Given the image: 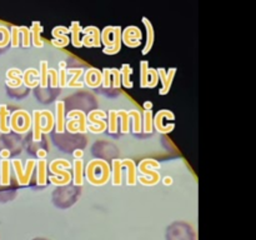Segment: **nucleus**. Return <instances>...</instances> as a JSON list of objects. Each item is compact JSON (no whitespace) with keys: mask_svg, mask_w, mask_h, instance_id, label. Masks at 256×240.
<instances>
[{"mask_svg":"<svg viewBox=\"0 0 256 240\" xmlns=\"http://www.w3.org/2000/svg\"><path fill=\"white\" fill-rule=\"evenodd\" d=\"M60 68H62V69H65V65H66V62H60Z\"/></svg>","mask_w":256,"mask_h":240,"instance_id":"51","label":"nucleus"},{"mask_svg":"<svg viewBox=\"0 0 256 240\" xmlns=\"http://www.w3.org/2000/svg\"><path fill=\"white\" fill-rule=\"evenodd\" d=\"M102 42L105 44V48H112L115 42L114 26H105L102 32Z\"/></svg>","mask_w":256,"mask_h":240,"instance_id":"20","label":"nucleus"},{"mask_svg":"<svg viewBox=\"0 0 256 240\" xmlns=\"http://www.w3.org/2000/svg\"><path fill=\"white\" fill-rule=\"evenodd\" d=\"M149 62L142 60L140 62V86L146 88L149 82Z\"/></svg>","mask_w":256,"mask_h":240,"instance_id":"23","label":"nucleus"},{"mask_svg":"<svg viewBox=\"0 0 256 240\" xmlns=\"http://www.w3.org/2000/svg\"><path fill=\"white\" fill-rule=\"evenodd\" d=\"M65 128H66V130H69L70 132H79V120H78V119L69 120V122L65 124Z\"/></svg>","mask_w":256,"mask_h":240,"instance_id":"44","label":"nucleus"},{"mask_svg":"<svg viewBox=\"0 0 256 240\" xmlns=\"http://www.w3.org/2000/svg\"><path fill=\"white\" fill-rule=\"evenodd\" d=\"M76 116V119L79 120V132H84L86 130V114H85L82 110H72V112L68 114V118H74Z\"/></svg>","mask_w":256,"mask_h":240,"instance_id":"22","label":"nucleus"},{"mask_svg":"<svg viewBox=\"0 0 256 240\" xmlns=\"http://www.w3.org/2000/svg\"><path fill=\"white\" fill-rule=\"evenodd\" d=\"M82 72H84V70H82V68H79V69H69V70H68V72H72V74H74V76L72 78V80H70V82H68L66 86H72L74 84H76L78 79L82 76Z\"/></svg>","mask_w":256,"mask_h":240,"instance_id":"40","label":"nucleus"},{"mask_svg":"<svg viewBox=\"0 0 256 240\" xmlns=\"http://www.w3.org/2000/svg\"><path fill=\"white\" fill-rule=\"evenodd\" d=\"M0 172H2V184L8 185L10 182V162L2 159L0 162Z\"/></svg>","mask_w":256,"mask_h":240,"instance_id":"25","label":"nucleus"},{"mask_svg":"<svg viewBox=\"0 0 256 240\" xmlns=\"http://www.w3.org/2000/svg\"><path fill=\"white\" fill-rule=\"evenodd\" d=\"M9 154H10V152H8V150H2V158L9 156Z\"/></svg>","mask_w":256,"mask_h":240,"instance_id":"50","label":"nucleus"},{"mask_svg":"<svg viewBox=\"0 0 256 240\" xmlns=\"http://www.w3.org/2000/svg\"><path fill=\"white\" fill-rule=\"evenodd\" d=\"M116 114L118 116L122 118V132H129V125L132 116H130L126 110H116Z\"/></svg>","mask_w":256,"mask_h":240,"instance_id":"30","label":"nucleus"},{"mask_svg":"<svg viewBox=\"0 0 256 240\" xmlns=\"http://www.w3.org/2000/svg\"><path fill=\"white\" fill-rule=\"evenodd\" d=\"M30 74H34L35 76H39V72H38V70L32 69H32H28L26 72L22 74V82H24L28 88H35L36 86V84H32V82H30V79H29Z\"/></svg>","mask_w":256,"mask_h":240,"instance_id":"36","label":"nucleus"},{"mask_svg":"<svg viewBox=\"0 0 256 240\" xmlns=\"http://www.w3.org/2000/svg\"><path fill=\"white\" fill-rule=\"evenodd\" d=\"M42 32V26L39 22H32V29H30V32H32V44L35 45L36 48H42L44 46V39H42L40 34Z\"/></svg>","mask_w":256,"mask_h":240,"instance_id":"13","label":"nucleus"},{"mask_svg":"<svg viewBox=\"0 0 256 240\" xmlns=\"http://www.w3.org/2000/svg\"><path fill=\"white\" fill-rule=\"evenodd\" d=\"M19 35H20L19 26H12V34H10V42H12V45L14 48L19 46Z\"/></svg>","mask_w":256,"mask_h":240,"instance_id":"41","label":"nucleus"},{"mask_svg":"<svg viewBox=\"0 0 256 240\" xmlns=\"http://www.w3.org/2000/svg\"><path fill=\"white\" fill-rule=\"evenodd\" d=\"M32 240H50V239H46V238H34Z\"/></svg>","mask_w":256,"mask_h":240,"instance_id":"52","label":"nucleus"},{"mask_svg":"<svg viewBox=\"0 0 256 240\" xmlns=\"http://www.w3.org/2000/svg\"><path fill=\"white\" fill-rule=\"evenodd\" d=\"M164 184L165 185H170V184H172V179L170 176H165L164 178Z\"/></svg>","mask_w":256,"mask_h":240,"instance_id":"49","label":"nucleus"},{"mask_svg":"<svg viewBox=\"0 0 256 240\" xmlns=\"http://www.w3.org/2000/svg\"><path fill=\"white\" fill-rule=\"evenodd\" d=\"M122 160L114 159L112 160V182L115 185L122 184Z\"/></svg>","mask_w":256,"mask_h":240,"instance_id":"24","label":"nucleus"},{"mask_svg":"<svg viewBox=\"0 0 256 240\" xmlns=\"http://www.w3.org/2000/svg\"><path fill=\"white\" fill-rule=\"evenodd\" d=\"M48 76L52 79V86L56 88L59 86V72L55 69H48Z\"/></svg>","mask_w":256,"mask_h":240,"instance_id":"42","label":"nucleus"},{"mask_svg":"<svg viewBox=\"0 0 256 240\" xmlns=\"http://www.w3.org/2000/svg\"><path fill=\"white\" fill-rule=\"evenodd\" d=\"M82 174H84V162L82 159L74 160V182L75 185H82Z\"/></svg>","mask_w":256,"mask_h":240,"instance_id":"19","label":"nucleus"},{"mask_svg":"<svg viewBox=\"0 0 256 240\" xmlns=\"http://www.w3.org/2000/svg\"><path fill=\"white\" fill-rule=\"evenodd\" d=\"M38 166V175H36V182L39 185H44L46 182L48 175H46V160L45 159H40L38 160L36 162Z\"/></svg>","mask_w":256,"mask_h":240,"instance_id":"18","label":"nucleus"},{"mask_svg":"<svg viewBox=\"0 0 256 240\" xmlns=\"http://www.w3.org/2000/svg\"><path fill=\"white\" fill-rule=\"evenodd\" d=\"M142 106H144L145 110H152V102H145L144 104H142Z\"/></svg>","mask_w":256,"mask_h":240,"instance_id":"48","label":"nucleus"},{"mask_svg":"<svg viewBox=\"0 0 256 240\" xmlns=\"http://www.w3.org/2000/svg\"><path fill=\"white\" fill-rule=\"evenodd\" d=\"M102 82V72L98 69H89L85 74V84L90 88H98Z\"/></svg>","mask_w":256,"mask_h":240,"instance_id":"11","label":"nucleus"},{"mask_svg":"<svg viewBox=\"0 0 256 240\" xmlns=\"http://www.w3.org/2000/svg\"><path fill=\"white\" fill-rule=\"evenodd\" d=\"M9 115V110H8L6 105L2 104L0 105V130L2 132H9V126L6 124V118Z\"/></svg>","mask_w":256,"mask_h":240,"instance_id":"29","label":"nucleus"},{"mask_svg":"<svg viewBox=\"0 0 256 240\" xmlns=\"http://www.w3.org/2000/svg\"><path fill=\"white\" fill-rule=\"evenodd\" d=\"M46 155H48L46 150H44V149L38 150V156H40V158H42V159H44V158L46 156Z\"/></svg>","mask_w":256,"mask_h":240,"instance_id":"47","label":"nucleus"},{"mask_svg":"<svg viewBox=\"0 0 256 240\" xmlns=\"http://www.w3.org/2000/svg\"><path fill=\"white\" fill-rule=\"evenodd\" d=\"M122 166L128 168V184L135 185L136 184V165H135L134 160L132 159H125L122 160Z\"/></svg>","mask_w":256,"mask_h":240,"instance_id":"15","label":"nucleus"},{"mask_svg":"<svg viewBox=\"0 0 256 240\" xmlns=\"http://www.w3.org/2000/svg\"><path fill=\"white\" fill-rule=\"evenodd\" d=\"M84 32V36L82 39V44L86 48H99L102 44V32L98 26L90 25L82 30Z\"/></svg>","mask_w":256,"mask_h":240,"instance_id":"6","label":"nucleus"},{"mask_svg":"<svg viewBox=\"0 0 256 240\" xmlns=\"http://www.w3.org/2000/svg\"><path fill=\"white\" fill-rule=\"evenodd\" d=\"M114 38H115L114 46L104 48V50H102V52H104L105 54H109V55L116 54V52H119L120 49H122V28L120 26H114Z\"/></svg>","mask_w":256,"mask_h":240,"instance_id":"14","label":"nucleus"},{"mask_svg":"<svg viewBox=\"0 0 256 240\" xmlns=\"http://www.w3.org/2000/svg\"><path fill=\"white\" fill-rule=\"evenodd\" d=\"M166 240H196L195 230L189 222H175L166 228Z\"/></svg>","mask_w":256,"mask_h":240,"instance_id":"2","label":"nucleus"},{"mask_svg":"<svg viewBox=\"0 0 256 240\" xmlns=\"http://www.w3.org/2000/svg\"><path fill=\"white\" fill-rule=\"evenodd\" d=\"M64 165V166L69 168L70 166V162L69 160H65V159H55L50 162V170H52L54 174L60 175V178H55V176H50L49 180L55 185H65L72 180V174L69 172V170L66 169H62V168H59L58 165Z\"/></svg>","mask_w":256,"mask_h":240,"instance_id":"3","label":"nucleus"},{"mask_svg":"<svg viewBox=\"0 0 256 240\" xmlns=\"http://www.w3.org/2000/svg\"><path fill=\"white\" fill-rule=\"evenodd\" d=\"M156 70H158V74H159V79L162 80V88L159 90V94L165 95V94H168L170 90V86L168 85V72L164 69V68H159V69H156Z\"/></svg>","mask_w":256,"mask_h":240,"instance_id":"26","label":"nucleus"},{"mask_svg":"<svg viewBox=\"0 0 256 240\" xmlns=\"http://www.w3.org/2000/svg\"><path fill=\"white\" fill-rule=\"evenodd\" d=\"M102 70H104L102 72V85L108 89L112 85V72H110L109 68H104Z\"/></svg>","mask_w":256,"mask_h":240,"instance_id":"43","label":"nucleus"},{"mask_svg":"<svg viewBox=\"0 0 256 240\" xmlns=\"http://www.w3.org/2000/svg\"><path fill=\"white\" fill-rule=\"evenodd\" d=\"M88 180L92 184L98 185V175H100V182L105 184L110 176V166L106 160H92L85 169Z\"/></svg>","mask_w":256,"mask_h":240,"instance_id":"1","label":"nucleus"},{"mask_svg":"<svg viewBox=\"0 0 256 240\" xmlns=\"http://www.w3.org/2000/svg\"><path fill=\"white\" fill-rule=\"evenodd\" d=\"M110 72L112 75V86L115 89H119L120 85H122V72H120V70L115 69V68L110 69Z\"/></svg>","mask_w":256,"mask_h":240,"instance_id":"38","label":"nucleus"},{"mask_svg":"<svg viewBox=\"0 0 256 240\" xmlns=\"http://www.w3.org/2000/svg\"><path fill=\"white\" fill-rule=\"evenodd\" d=\"M120 72H122V84H124V86L125 88L134 86V82L130 80V76H132V68L130 66V64H122Z\"/></svg>","mask_w":256,"mask_h":240,"instance_id":"21","label":"nucleus"},{"mask_svg":"<svg viewBox=\"0 0 256 240\" xmlns=\"http://www.w3.org/2000/svg\"><path fill=\"white\" fill-rule=\"evenodd\" d=\"M82 154H84V152H82V149H76V150H74V156L76 158V159H82Z\"/></svg>","mask_w":256,"mask_h":240,"instance_id":"46","label":"nucleus"},{"mask_svg":"<svg viewBox=\"0 0 256 240\" xmlns=\"http://www.w3.org/2000/svg\"><path fill=\"white\" fill-rule=\"evenodd\" d=\"M10 42V32L5 26H0V48H4Z\"/></svg>","mask_w":256,"mask_h":240,"instance_id":"39","label":"nucleus"},{"mask_svg":"<svg viewBox=\"0 0 256 240\" xmlns=\"http://www.w3.org/2000/svg\"><path fill=\"white\" fill-rule=\"evenodd\" d=\"M42 115L46 118V125L42 128V132H49L50 130L54 128V124H55L54 115H52V112H50V110H42Z\"/></svg>","mask_w":256,"mask_h":240,"instance_id":"28","label":"nucleus"},{"mask_svg":"<svg viewBox=\"0 0 256 240\" xmlns=\"http://www.w3.org/2000/svg\"><path fill=\"white\" fill-rule=\"evenodd\" d=\"M20 32L22 34V45L28 48L30 45V40H32V32L28 26H19Z\"/></svg>","mask_w":256,"mask_h":240,"instance_id":"37","label":"nucleus"},{"mask_svg":"<svg viewBox=\"0 0 256 240\" xmlns=\"http://www.w3.org/2000/svg\"><path fill=\"white\" fill-rule=\"evenodd\" d=\"M148 164L152 165V166L158 168V169L160 168V162H156V160H154V159L142 160V162H139V170L142 172H144V174L150 175V179L146 180L144 176H140L139 182H142V184H144V185H155L160 180V174L156 172V170L148 168Z\"/></svg>","mask_w":256,"mask_h":240,"instance_id":"4","label":"nucleus"},{"mask_svg":"<svg viewBox=\"0 0 256 240\" xmlns=\"http://www.w3.org/2000/svg\"><path fill=\"white\" fill-rule=\"evenodd\" d=\"M152 110H145L144 112V130L145 132L150 134L152 132Z\"/></svg>","mask_w":256,"mask_h":240,"instance_id":"33","label":"nucleus"},{"mask_svg":"<svg viewBox=\"0 0 256 240\" xmlns=\"http://www.w3.org/2000/svg\"><path fill=\"white\" fill-rule=\"evenodd\" d=\"M98 115L102 118H106L108 114L105 112H102V110H92V112L88 114V119L90 120V122H92V125H88L86 129H89L90 132H102L105 129H106L108 124L104 122V120H102L100 118H98Z\"/></svg>","mask_w":256,"mask_h":240,"instance_id":"8","label":"nucleus"},{"mask_svg":"<svg viewBox=\"0 0 256 240\" xmlns=\"http://www.w3.org/2000/svg\"><path fill=\"white\" fill-rule=\"evenodd\" d=\"M12 165H14V168H15V172H16L18 182H19L20 184H28L29 182H28L26 176H25V172L22 170V162H20L19 159H15V160H12Z\"/></svg>","mask_w":256,"mask_h":240,"instance_id":"27","label":"nucleus"},{"mask_svg":"<svg viewBox=\"0 0 256 240\" xmlns=\"http://www.w3.org/2000/svg\"><path fill=\"white\" fill-rule=\"evenodd\" d=\"M32 122H34V140L39 142L42 139V115L40 110H34L32 112Z\"/></svg>","mask_w":256,"mask_h":240,"instance_id":"16","label":"nucleus"},{"mask_svg":"<svg viewBox=\"0 0 256 240\" xmlns=\"http://www.w3.org/2000/svg\"><path fill=\"white\" fill-rule=\"evenodd\" d=\"M70 32V29H68L66 26H55L52 29V36L55 38L54 40H52V45L58 48H64L69 44L70 39L68 36V32Z\"/></svg>","mask_w":256,"mask_h":240,"instance_id":"9","label":"nucleus"},{"mask_svg":"<svg viewBox=\"0 0 256 240\" xmlns=\"http://www.w3.org/2000/svg\"><path fill=\"white\" fill-rule=\"evenodd\" d=\"M40 68H42V70H40V86L44 89V88L48 86V62H45V60H42V62H40Z\"/></svg>","mask_w":256,"mask_h":240,"instance_id":"31","label":"nucleus"},{"mask_svg":"<svg viewBox=\"0 0 256 240\" xmlns=\"http://www.w3.org/2000/svg\"><path fill=\"white\" fill-rule=\"evenodd\" d=\"M159 74H158V70L154 68H149V82H148V88H154L158 85L159 82Z\"/></svg>","mask_w":256,"mask_h":240,"instance_id":"35","label":"nucleus"},{"mask_svg":"<svg viewBox=\"0 0 256 240\" xmlns=\"http://www.w3.org/2000/svg\"><path fill=\"white\" fill-rule=\"evenodd\" d=\"M82 28L80 26L79 22H72V26H70V32H72V42L75 48H82V39H80V32H82Z\"/></svg>","mask_w":256,"mask_h":240,"instance_id":"17","label":"nucleus"},{"mask_svg":"<svg viewBox=\"0 0 256 240\" xmlns=\"http://www.w3.org/2000/svg\"><path fill=\"white\" fill-rule=\"evenodd\" d=\"M56 108V116H55V124H56V132H64L65 130V102L59 100L55 104Z\"/></svg>","mask_w":256,"mask_h":240,"instance_id":"10","label":"nucleus"},{"mask_svg":"<svg viewBox=\"0 0 256 240\" xmlns=\"http://www.w3.org/2000/svg\"><path fill=\"white\" fill-rule=\"evenodd\" d=\"M130 116L134 119V132H142V114L139 112V110H132L129 112Z\"/></svg>","mask_w":256,"mask_h":240,"instance_id":"32","label":"nucleus"},{"mask_svg":"<svg viewBox=\"0 0 256 240\" xmlns=\"http://www.w3.org/2000/svg\"><path fill=\"white\" fill-rule=\"evenodd\" d=\"M118 114L116 110H110L109 112V130L110 132H116L118 130Z\"/></svg>","mask_w":256,"mask_h":240,"instance_id":"34","label":"nucleus"},{"mask_svg":"<svg viewBox=\"0 0 256 240\" xmlns=\"http://www.w3.org/2000/svg\"><path fill=\"white\" fill-rule=\"evenodd\" d=\"M142 30L139 26H135V25H130L126 26L122 32V40L124 42V44L126 46L130 48H136L142 44Z\"/></svg>","mask_w":256,"mask_h":240,"instance_id":"5","label":"nucleus"},{"mask_svg":"<svg viewBox=\"0 0 256 240\" xmlns=\"http://www.w3.org/2000/svg\"><path fill=\"white\" fill-rule=\"evenodd\" d=\"M142 22H144L145 28H146V44H145V48L142 49V54L146 55L148 52L152 50V44H154L155 32H154V28H152V22H150V20L148 19L146 16H142Z\"/></svg>","mask_w":256,"mask_h":240,"instance_id":"12","label":"nucleus"},{"mask_svg":"<svg viewBox=\"0 0 256 240\" xmlns=\"http://www.w3.org/2000/svg\"><path fill=\"white\" fill-rule=\"evenodd\" d=\"M66 74H68V69H60V72H59V86L60 88L66 86V84H68Z\"/></svg>","mask_w":256,"mask_h":240,"instance_id":"45","label":"nucleus"},{"mask_svg":"<svg viewBox=\"0 0 256 240\" xmlns=\"http://www.w3.org/2000/svg\"><path fill=\"white\" fill-rule=\"evenodd\" d=\"M164 118H169L170 120H174L175 115H174V112H172V110H168V109L159 110V112H156V115L152 118V125H154V126L156 128L158 132H172V130L175 128V124H174V122H172V124L164 126V125H162V119H164Z\"/></svg>","mask_w":256,"mask_h":240,"instance_id":"7","label":"nucleus"}]
</instances>
